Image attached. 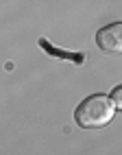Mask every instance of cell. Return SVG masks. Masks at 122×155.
<instances>
[{"label": "cell", "instance_id": "6da1fadb", "mask_svg": "<svg viewBox=\"0 0 122 155\" xmlns=\"http://www.w3.org/2000/svg\"><path fill=\"white\" fill-rule=\"evenodd\" d=\"M116 114V107L111 105L109 96L105 94H92L79 103L74 109V120L81 129H100L111 122Z\"/></svg>", "mask_w": 122, "mask_h": 155}, {"label": "cell", "instance_id": "7a4b0ae2", "mask_svg": "<svg viewBox=\"0 0 122 155\" xmlns=\"http://www.w3.org/2000/svg\"><path fill=\"white\" fill-rule=\"evenodd\" d=\"M96 44L100 50L111 55H120L122 53V24L114 22L109 26H103L96 33Z\"/></svg>", "mask_w": 122, "mask_h": 155}, {"label": "cell", "instance_id": "3957f363", "mask_svg": "<svg viewBox=\"0 0 122 155\" xmlns=\"http://www.w3.org/2000/svg\"><path fill=\"white\" fill-rule=\"evenodd\" d=\"M39 46H42L48 55H53V57H57V59H63V61H72V64H76V66H81L85 61V55H81V53H70V50H61V48H57V46H53L48 42V39H39Z\"/></svg>", "mask_w": 122, "mask_h": 155}, {"label": "cell", "instance_id": "277c9868", "mask_svg": "<svg viewBox=\"0 0 122 155\" xmlns=\"http://www.w3.org/2000/svg\"><path fill=\"white\" fill-rule=\"evenodd\" d=\"M109 101H111V105H114L116 109H122V87L120 85L109 94Z\"/></svg>", "mask_w": 122, "mask_h": 155}]
</instances>
